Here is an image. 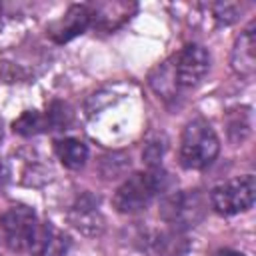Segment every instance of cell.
<instances>
[{
  "label": "cell",
  "mask_w": 256,
  "mask_h": 256,
  "mask_svg": "<svg viewBox=\"0 0 256 256\" xmlns=\"http://www.w3.org/2000/svg\"><path fill=\"white\" fill-rule=\"evenodd\" d=\"M56 154H58L60 162L66 168L78 170V168L84 166V162L88 158V148H86V144L82 140L64 138V140H58L56 142Z\"/></svg>",
  "instance_id": "cell-11"
},
{
  "label": "cell",
  "mask_w": 256,
  "mask_h": 256,
  "mask_svg": "<svg viewBox=\"0 0 256 256\" xmlns=\"http://www.w3.org/2000/svg\"><path fill=\"white\" fill-rule=\"evenodd\" d=\"M0 138H2V130H0Z\"/></svg>",
  "instance_id": "cell-17"
},
{
  "label": "cell",
  "mask_w": 256,
  "mask_h": 256,
  "mask_svg": "<svg viewBox=\"0 0 256 256\" xmlns=\"http://www.w3.org/2000/svg\"><path fill=\"white\" fill-rule=\"evenodd\" d=\"M210 68V56L200 44L184 46L174 58V76L178 88H194L206 76Z\"/></svg>",
  "instance_id": "cell-6"
},
{
  "label": "cell",
  "mask_w": 256,
  "mask_h": 256,
  "mask_svg": "<svg viewBox=\"0 0 256 256\" xmlns=\"http://www.w3.org/2000/svg\"><path fill=\"white\" fill-rule=\"evenodd\" d=\"M46 128H48L46 116H42L34 110H28L18 120H14V132H18L22 136H32V134H38Z\"/></svg>",
  "instance_id": "cell-13"
},
{
  "label": "cell",
  "mask_w": 256,
  "mask_h": 256,
  "mask_svg": "<svg viewBox=\"0 0 256 256\" xmlns=\"http://www.w3.org/2000/svg\"><path fill=\"white\" fill-rule=\"evenodd\" d=\"M136 10V4H128V2H104V4H96L94 12H90V20H94V26H98L100 30H116L120 24H124L130 14Z\"/></svg>",
  "instance_id": "cell-10"
},
{
  "label": "cell",
  "mask_w": 256,
  "mask_h": 256,
  "mask_svg": "<svg viewBox=\"0 0 256 256\" xmlns=\"http://www.w3.org/2000/svg\"><path fill=\"white\" fill-rule=\"evenodd\" d=\"M72 222L78 230L86 232V234H98L100 228H102V220L98 216V212H94V206H76L74 212H72Z\"/></svg>",
  "instance_id": "cell-12"
},
{
  "label": "cell",
  "mask_w": 256,
  "mask_h": 256,
  "mask_svg": "<svg viewBox=\"0 0 256 256\" xmlns=\"http://www.w3.org/2000/svg\"><path fill=\"white\" fill-rule=\"evenodd\" d=\"M220 150L218 136L204 120H192L186 124L180 140V162L184 168L202 170L210 166Z\"/></svg>",
  "instance_id": "cell-3"
},
{
  "label": "cell",
  "mask_w": 256,
  "mask_h": 256,
  "mask_svg": "<svg viewBox=\"0 0 256 256\" xmlns=\"http://www.w3.org/2000/svg\"><path fill=\"white\" fill-rule=\"evenodd\" d=\"M144 248L150 256H182L188 250V240L180 230L152 232L144 240Z\"/></svg>",
  "instance_id": "cell-9"
},
{
  "label": "cell",
  "mask_w": 256,
  "mask_h": 256,
  "mask_svg": "<svg viewBox=\"0 0 256 256\" xmlns=\"http://www.w3.org/2000/svg\"><path fill=\"white\" fill-rule=\"evenodd\" d=\"M72 114H70V108L64 104V102H54L50 106V110L46 112V122H48V128H64L68 122H70Z\"/></svg>",
  "instance_id": "cell-14"
},
{
  "label": "cell",
  "mask_w": 256,
  "mask_h": 256,
  "mask_svg": "<svg viewBox=\"0 0 256 256\" xmlns=\"http://www.w3.org/2000/svg\"><path fill=\"white\" fill-rule=\"evenodd\" d=\"M206 214V200L198 190L174 192L160 202V218L174 230L196 226Z\"/></svg>",
  "instance_id": "cell-4"
},
{
  "label": "cell",
  "mask_w": 256,
  "mask_h": 256,
  "mask_svg": "<svg viewBox=\"0 0 256 256\" xmlns=\"http://www.w3.org/2000/svg\"><path fill=\"white\" fill-rule=\"evenodd\" d=\"M4 240L14 252H46L50 228L38 222V216L28 206H12L0 216Z\"/></svg>",
  "instance_id": "cell-1"
},
{
  "label": "cell",
  "mask_w": 256,
  "mask_h": 256,
  "mask_svg": "<svg viewBox=\"0 0 256 256\" xmlns=\"http://www.w3.org/2000/svg\"><path fill=\"white\" fill-rule=\"evenodd\" d=\"M232 68L240 76H252L256 70V36L254 26H248L234 42L232 48Z\"/></svg>",
  "instance_id": "cell-8"
},
{
  "label": "cell",
  "mask_w": 256,
  "mask_h": 256,
  "mask_svg": "<svg viewBox=\"0 0 256 256\" xmlns=\"http://www.w3.org/2000/svg\"><path fill=\"white\" fill-rule=\"evenodd\" d=\"M212 256H244V254L242 252H234V250H218Z\"/></svg>",
  "instance_id": "cell-15"
},
{
  "label": "cell",
  "mask_w": 256,
  "mask_h": 256,
  "mask_svg": "<svg viewBox=\"0 0 256 256\" xmlns=\"http://www.w3.org/2000/svg\"><path fill=\"white\" fill-rule=\"evenodd\" d=\"M88 26H90V8L84 4H74L48 26V36L54 42L64 44L76 38L78 34H82Z\"/></svg>",
  "instance_id": "cell-7"
},
{
  "label": "cell",
  "mask_w": 256,
  "mask_h": 256,
  "mask_svg": "<svg viewBox=\"0 0 256 256\" xmlns=\"http://www.w3.org/2000/svg\"><path fill=\"white\" fill-rule=\"evenodd\" d=\"M168 176L158 166L148 172H136L128 180L122 182V186L116 190L112 202L118 212L122 214H134L146 208L156 194L166 190Z\"/></svg>",
  "instance_id": "cell-2"
},
{
  "label": "cell",
  "mask_w": 256,
  "mask_h": 256,
  "mask_svg": "<svg viewBox=\"0 0 256 256\" xmlns=\"http://www.w3.org/2000/svg\"><path fill=\"white\" fill-rule=\"evenodd\" d=\"M256 198V180L252 174L222 182L212 188L210 204L222 216H232L252 208Z\"/></svg>",
  "instance_id": "cell-5"
},
{
  "label": "cell",
  "mask_w": 256,
  "mask_h": 256,
  "mask_svg": "<svg viewBox=\"0 0 256 256\" xmlns=\"http://www.w3.org/2000/svg\"><path fill=\"white\" fill-rule=\"evenodd\" d=\"M0 16H2V6H0Z\"/></svg>",
  "instance_id": "cell-16"
}]
</instances>
